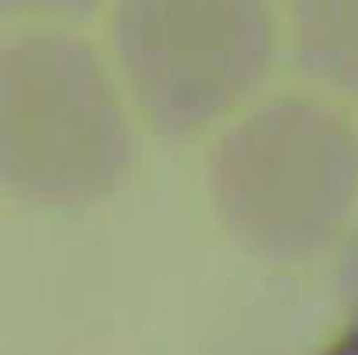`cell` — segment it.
<instances>
[{
  "label": "cell",
  "mask_w": 358,
  "mask_h": 355,
  "mask_svg": "<svg viewBox=\"0 0 358 355\" xmlns=\"http://www.w3.org/2000/svg\"><path fill=\"white\" fill-rule=\"evenodd\" d=\"M135 164L121 78L68 29L29 25L0 54V174L36 207H89Z\"/></svg>",
  "instance_id": "2"
},
{
  "label": "cell",
  "mask_w": 358,
  "mask_h": 355,
  "mask_svg": "<svg viewBox=\"0 0 358 355\" xmlns=\"http://www.w3.org/2000/svg\"><path fill=\"white\" fill-rule=\"evenodd\" d=\"M103 0H4V15H25L43 22H61V18H89Z\"/></svg>",
  "instance_id": "5"
},
{
  "label": "cell",
  "mask_w": 358,
  "mask_h": 355,
  "mask_svg": "<svg viewBox=\"0 0 358 355\" xmlns=\"http://www.w3.org/2000/svg\"><path fill=\"white\" fill-rule=\"evenodd\" d=\"M206 178L224 231L252 256H320L358 221V125L316 92L266 96L217 135Z\"/></svg>",
  "instance_id": "1"
},
{
  "label": "cell",
  "mask_w": 358,
  "mask_h": 355,
  "mask_svg": "<svg viewBox=\"0 0 358 355\" xmlns=\"http://www.w3.org/2000/svg\"><path fill=\"white\" fill-rule=\"evenodd\" d=\"M334 284H337V295H341V302H344V309H348L351 320L358 323V221H355V228L344 235V245H341V252H337Z\"/></svg>",
  "instance_id": "6"
},
{
  "label": "cell",
  "mask_w": 358,
  "mask_h": 355,
  "mask_svg": "<svg viewBox=\"0 0 358 355\" xmlns=\"http://www.w3.org/2000/svg\"><path fill=\"white\" fill-rule=\"evenodd\" d=\"M110 61L142 121L192 139L238 118L280 54L273 0H114Z\"/></svg>",
  "instance_id": "3"
},
{
  "label": "cell",
  "mask_w": 358,
  "mask_h": 355,
  "mask_svg": "<svg viewBox=\"0 0 358 355\" xmlns=\"http://www.w3.org/2000/svg\"><path fill=\"white\" fill-rule=\"evenodd\" d=\"M294 64L323 89L358 96V0H280Z\"/></svg>",
  "instance_id": "4"
}]
</instances>
